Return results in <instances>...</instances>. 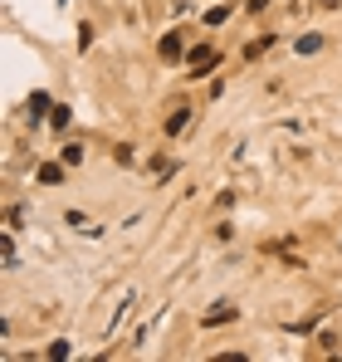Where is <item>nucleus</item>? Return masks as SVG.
Here are the masks:
<instances>
[{"label": "nucleus", "instance_id": "1", "mask_svg": "<svg viewBox=\"0 0 342 362\" xmlns=\"http://www.w3.org/2000/svg\"><path fill=\"white\" fill-rule=\"evenodd\" d=\"M216 64H220V49H216V45H196V49L186 54V69H191V78H206Z\"/></svg>", "mask_w": 342, "mask_h": 362}, {"label": "nucleus", "instance_id": "2", "mask_svg": "<svg viewBox=\"0 0 342 362\" xmlns=\"http://www.w3.org/2000/svg\"><path fill=\"white\" fill-rule=\"evenodd\" d=\"M235 318H240V308H235V303H216V308H206V318H201V323H206V328H220V323H235Z\"/></svg>", "mask_w": 342, "mask_h": 362}, {"label": "nucleus", "instance_id": "3", "mask_svg": "<svg viewBox=\"0 0 342 362\" xmlns=\"http://www.w3.org/2000/svg\"><path fill=\"white\" fill-rule=\"evenodd\" d=\"M181 49H186V35L181 30H171V35H162V59H181Z\"/></svg>", "mask_w": 342, "mask_h": 362}, {"label": "nucleus", "instance_id": "4", "mask_svg": "<svg viewBox=\"0 0 342 362\" xmlns=\"http://www.w3.org/2000/svg\"><path fill=\"white\" fill-rule=\"evenodd\" d=\"M49 108H54V103H49V93H30V122H40Z\"/></svg>", "mask_w": 342, "mask_h": 362}, {"label": "nucleus", "instance_id": "5", "mask_svg": "<svg viewBox=\"0 0 342 362\" xmlns=\"http://www.w3.org/2000/svg\"><path fill=\"white\" fill-rule=\"evenodd\" d=\"M186 122H191V108H176V113H171V118H167V132H171V137H176V132H181Z\"/></svg>", "mask_w": 342, "mask_h": 362}, {"label": "nucleus", "instance_id": "6", "mask_svg": "<svg viewBox=\"0 0 342 362\" xmlns=\"http://www.w3.org/2000/svg\"><path fill=\"white\" fill-rule=\"evenodd\" d=\"M40 181H45V186L64 181V167H59V162H45V167H40Z\"/></svg>", "mask_w": 342, "mask_h": 362}, {"label": "nucleus", "instance_id": "7", "mask_svg": "<svg viewBox=\"0 0 342 362\" xmlns=\"http://www.w3.org/2000/svg\"><path fill=\"white\" fill-rule=\"evenodd\" d=\"M269 45H274V35H264V40H254V45H249V49H244V59H259V54H264V49H269Z\"/></svg>", "mask_w": 342, "mask_h": 362}, {"label": "nucleus", "instance_id": "8", "mask_svg": "<svg viewBox=\"0 0 342 362\" xmlns=\"http://www.w3.org/2000/svg\"><path fill=\"white\" fill-rule=\"evenodd\" d=\"M78 162H83V147L69 142V147H64V167H78Z\"/></svg>", "mask_w": 342, "mask_h": 362}, {"label": "nucleus", "instance_id": "9", "mask_svg": "<svg viewBox=\"0 0 342 362\" xmlns=\"http://www.w3.org/2000/svg\"><path fill=\"white\" fill-rule=\"evenodd\" d=\"M230 20V5H216V10H206V25H225Z\"/></svg>", "mask_w": 342, "mask_h": 362}, {"label": "nucleus", "instance_id": "10", "mask_svg": "<svg viewBox=\"0 0 342 362\" xmlns=\"http://www.w3.org/2000/svg\"><path fill=\"white\" fill-rule=\"evenodd\" d=\"M313 49H323V40H318V35H303V40H298V54H313Z\"/></svg>", "mask_w": 342, "mask_h": 362}, {"label": "nucleus", "instance_id": "11", "mask_svg": "<svg viewBox=\"0 0 342 362\" xmlns=\"http://www.w3.org/2000/svg\"><path fill=\"white\" fill-rule=\"evenodd\" d=\"M49 122H54V127H69V108H59V103H54V113H49Z\"/></svg>", "mask_w": 342, "mask_h": 362}, {"label": "nucleus", "instance_id": "12", "mask_svg": "<svg viewBox=\"0 0 342 362\" xmlns=\"http://www.w3.org/2000/svg\"><path fill=\"white\" fill-rule=\"evenodd\" d=\"M323 5H338V0H323Z\"/></svg>", "mask_w": 342, "mask_h": 362}, {"label": "nucleus", "instance_id": "13", "mask_svg": "<svg viewBox=\"0 0 342 362\" xmlns=\"http://www.w3.org/2000/svg\"><path fill=\"white\" fill-rule=\"evenodd\" d=\"M59 5H64V0H59Z\"/></svg>", "mask_w": 342, "mask_h": 362}]
</instances>
